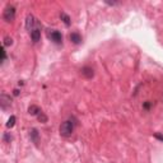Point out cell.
Here are the masks:
<instances>
[{"mask_svg":"<svg viewBox=\"0 0 163 163\" xmlns=\"http://www.w3.org/2000/svg\"><path fill=\"white\" fill-rule=\"evenodd\" d=\"M6 60V54H5V50L1 49V62H4Z\"/></svg>","mask_w":163,"mask_h":163,"instance_id":"9a60e30c","label":"cell"},{"mask_svg":"<svg viewBox=\"0 0 163 163\" xmlns=\"http://www.w3.org/2000/svg\"><path fill=\"white\" fill-rule=\"evenodd\" d=\"M35 24H36L35 17H33L32 14H28L27 18H26V28H27L29 32H32L33 31V27H35Z\"/></svg>","mask_w":163,"mask_h":163,"instance_id":"5b68a950","label":"cell"},{"mask_svg":"<svg viewBox=\"0 0 163 163\" xmlns=\"http://www.w3.org/2000/svg\"><path fill=\"white\" fill-rule=\"evenodd\" d=\"M19 94V91H18V89H15V91H14V96H18Z\"/></svg>","mask_w":163,"mask_h":163,"instance_id":"d6986e66","label":"cell"},{"mask_svg":"<svg viewBox=\"0 0 163 163\" xmlns=\"http://www.w3.org/2000/svg\"><path fill=\"white\" fill-rule=\"evenodd\" d=\"M13 44V40L10 38V37H5V40H4V45L5 46H10Z\"/></svg>","mask_w":163,"mask_h":163,"instance_id":"5bb4252c","label":"cell"},{"mask_svg":"<svg viewBox=\"0 0 163 163\" xmlns=\"http://www.w3.org/2000/svg\"><path fill=\"white\" fill-rule=\"evenodd\" d=\"M28 112H29V114H31V115H33V116H36V115L38 116V115H40V112H42V111H41V110H40V107H38V106L32 105L31 107L28 108Z\"/></svg>","mask_w":163,"mask_h":163,"instance_id":"9c48e42d","label":"cell"},{"mask_svg":"<svg viewBox=\"0 0 163 163\" xmlns=\"http://www.w3.org/2000/svg\"><path fill=\"white\" fill-rule=\"evenodd\" d=\"M149 107H151V102L148 101V102H145V103H144V108H145V110H148Z\"/></svg>","mask_w":163,"mask_h":163,"instance_id":"e0dca14e","label":"cell"},{"mask_svg":"<svg viewBox=\"0 0 163 163\" xmlns=\"http://www.w3.org/2000/svg\"><path fill=\"white\" fill-rule=\"evenodd\" d=\"M70 40H71L73 44H75V45H78V44H80V42H82L80 35H79V33H76V32L71 33V35H70Z\"/></svg>","mask_w":163,"mask_h":163,"instance_id":"ba28073f","label":"cell"},{"mask_svg":"<svg viewBox=\"0 0 163 163\" xmlns=\"http://www.w3.org/2000/svg\"><path fill=\"white\" fill-rule=\"evenodd\" d=\"M4 140H5V141L12 140V136H9V134H5V135H4Z\"/></svg>","mask_w":163,"mask_h":163,"instance_id":"2e32d148","label":"cell"},{"mask_svg":"<svg viewBox=\"0 0 163 163\" xmlns=\"http://www.w3.org/2000/svg\"><path fill=\"white\" fill-rule=\"evenodd\" d=\"M31 38L33 42H38L40 40H41V31L37 28H35L33 31L31 32Z\"/></svg>","mask_w":163,"mask_h":163,"instance_id":"52a82bcc","label":"cell"},{"mask_svg":"<svg viewBox=\"0 0 163 163\" xmlns=\"http://www.w3.org/2000/svg\"><path fill=\"white\" fill-rule=\"evenodd\" d=\"M14 17H15V8L14 6H12V5H8L5 8L4 13H3V18H4V21L10 23V22L14 21Z\"/></svg>","mask_w":163,"mask_h":163,"instance_id":"7a4b0ae2","label":"cell"},{"mask_svg":"<svg viewBox=\"0 0 163 163\" xmlns=\"http://www.w3.org/2000/svg\"><path fill=\"white\" fill-rule=\"evenodd\" d=\"M37 117H38L40 121L44 122V124H45V122H47V116H46V115L44 114V112H40V115L37 116Z\"/></svg>","mask_w":163,"mask_h":163,"instance_id":"4fadbf2b","label":"cell"},{"mask_svg":"<svg viewBox=\"0 0 163 163\" xmlns=\"http://www.w3.org/2000/svg\"><path fill=\"white\" fill-rule=\"evenodd\" d=\"M49 37L51 38V41H54L55 44H61L62 42V36L59 31H51L49 33Z\"/></svg>","mask_w":163,"mask_h":163,"instance_id":"277c9868","label":"cell"},{"mask_svg":"<svg viewBox=\"0 0 163 163\" xmlns=\"http://www.w3.org/2000/svg\"><path fill=\"white\" fill-rule=\"evenodd\" d=\"M15 125V116H10L8 120V122H6V128H13V126Z\"/></svg>","mask_w":163,"mask_h":163,"instance_id":"7c38bea8","label":"cell"},{"mask_svg":"<svg viewBox=\"0 0 163 163\" xmlns=\"http://www.w3.org/2000/svg\"><path fill=\"white\" fill-rule=\"evenodd\" d=\"M10 105H12L10 97H9L8 94H5V93H3V94L0 96V106H1V108L8 110V108H10Z\"/></svg>","mask_w":163,"mask_h":163,"instance_id":"3957f363","label":"cell"},{"mask_svg":"<svg viewBox=\"0 0 163 163\" xmlns=\"http://www.w3.org/2000/svg\"><path fill=\"white\" fill-rule=\"evenodd\" d=\"M80 71H82V75L84 76V78H87V79H91V78H93V75H94L93 69L89 68V66H84Z\"/></svg>","mask_w":163,"mask_h":163,"instance_id":"8992f818","label":"cell"},{"mask_svg":"<svg viewBox=\"0 0 163 163\" xmlns=\"http://www.w3.org/2000/svg\"><path fill=\"white\" fill-rule=\"evenodd\" d=\"M61 19H62V22L65 23L66 26H70V17H69L68 14H65V13H61Z\"/></svg>","mask_w":163,"mask_h":163,"instance_id":"8fae6325","label":"cell"},{"mask_svg":"<svg viewBox=\"0 0 163 163\" xmlns=\"http://www.w3.org/2000/svg\"><path fill=\"white\" fill-rule=\"evenodd\" d=\"M29 132H31L29 135H31V139L33 140V143H36V144H37V143H38V131L36 130V129H32Z\"/></svg>","mask_w":163,"mask_h":163,"instance_id":"30bf717a","label":"cell"},{"mask_svg":"<svg viewBox=\"0 0 163 163\" xmlns=\"http://www.w3.org/2000/svg\"><path fill=\"white\" fill-rule=\"evenodd\" d=\"M74 131V122H71L70 120L68 121H64L61 125H60V134L62 136H70Z\"/></svg>","mask_w":163,"mask_h":163,"instance_id":"6da1fadb","label":"cell"},{"mask_svg":"<svg viewBox=\"0 0 163 163\" xmlns=\"http://www.w3.org/2000/svg\"><path fill=\"white\" fill-rule=\"evenodd\" d=\"M154 136H155V138H157V139H159V140H162V141H163V135H159V134H155Z\"/></svg>","mask_w":163,"mask_h":163,"instance_id":"ac0fdd59","label":"cell"}]
</instances>
